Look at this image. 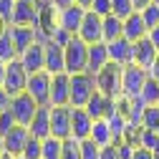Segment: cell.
I'll return each instance as SVG.
<instances>
[{
    "instance_id": "cell-1",
    "label": "cell",
    "mask_w": 159,
    "mask_h": 159,
    "mask_svg": "<svg viewBox=\"0 0 159 159\" xmlns=\"http://www.w3.org/2000/svg\"><path fill=\"white\" fill-rule=\"evenodd\" d=\"M63 53H66V71L68 73H81L89 68V43L84 38L73 35L63 46Z\"/></svg>"
},
{
    "instance_id": "cell-2",
    "label": "cell",
    "mask_w": 159,
    "mask_h": 159,
    "mask_svg": "<svg viewBox=\"0 0 159 159\" xmlns=\"http://www.w3.org/2000/svg\"><path fill=\"white\" fill-rule=\"evenodd\" d=\"M149 78V71L136 66V63H126L121 66V96L126 98H136L144 89V81Z\"/></svg>"
},
{
    "instance_id": "cell-3",
    "label": "cell",
    "mask_w": 159,
    "mask_h": 159,
    "mask_svg": "<svg viewBox=\"0 0 159 159\" xmlns=\"http://www.w3.org/2000/svg\"><path fill=\"white\" fill-rule=\"evenodd\" d=\"M93 78H96V89L101 93H106L111 98L121 96V66H116L114 61H109Z\"/></svg>"
},
{
    "instance_id": "cell-4",
    "label": "cell",
    "mask_w": 159,
    "mask_h": 159,
    "mask_svg": "<svg viewBox=\"0 0 159 159\" xmlns=\"http://www.w3.org/2000/svg\"><path fill=\"white\" fill-rule=\"evenodd\" d=\"M96 91V78L89 71L71 73V106H86Z\"/></svg>"
},
{
    "instance_id": "cell-5",
    "label": "cell",
    "mask_w": 159,
    "mask_h": 159,
    "mask_svg": "<svg viewBox=\"0 0 159 159\" xmlns=\"http://www.w3.org/2000/svg\"><path fill=\"white\" fill-rule=\"evenodd\" d=\"M38 106H41V104H38L28 91L15 93V96H13V101H10V111H13V116H15V124L28 126V124L33 121V116H35Z\"/></svg>"
},
{
    "instance_id": "cell-6",
    "label": "cell",
    "mask_w": 159,
    "mask_h": 159,
    "mask_svg": "<svg viewBox=\"0 0 159 159\" xmlns=\"http://www.w3.org/2000/svg\"><path fill=\"white\" fill-rule=\"evenodd\" d=\"M28 76H30V73L23 68V63L18 61V58L8 61V66H5V81H3L5 91H8L10 96L23 93V91H25V86H28Z\"/></svg>"
},
{
    "instance_id": "cell-7",
    "label": "cell",
    "mask_w": 159,
    "mask_h": 159,
    "mask_svg": "<svg viewBox=\"0 0 159 159\" xmlns=\"http://www.w3.org/2000/svg\"><path fill=\"white\" fill-rule=\"evenodd\" d=\"M51 106H71V73H51Z\"/></svg>"
},
{
    "instance_id": "cell-8",
    "label": "cell",
    "mask_w": 159,
    "mask_h": 159,
    "mask_svg": "<svg viewBox=\"0 0 159 159\" xmlns=\"http://www.w3.org/2000/svg\"><path fill=\"white\" fill-rule=\"evenodd\" d=\"M25 91H28L41 106H43V104H51V73H48L46 68L30 73V76H28V86H25Z\"/></svg>"
},
{
    "instance_id": "cell-9",
    "label": "cell",
    "mask_w": 159,
    "mask_h": 159,
    "mask_svg": "<svg viewBox=\"0 0 159 159\" xmlns=\"http://www.w3.org/2000/svg\"><path fill=\"white\" fill-rule=\"evenodd\" d=\"M76 35L84 38L86 43H98V41H104V15H96L93 10H86L84 20H81V28H78Z\"/></svg>"
},
{
    "instance_id": "cell-10",
    "label": "cell",
    "mask_w": 159,
    "mask_h": 159,
    "mask_svg": "<svg viewBox=\"0 0 159 159\" xmlns=\"http://www.w3.org/2000/svg\"><path fill=\"white\" fill-rule=\"evenodd\" d=\"M93 129V116L86 111V106H71V136L84 142L91 136Z\"/></svg>"
},
{
    "instance_id": "cell-11",
    "label": "cell",
    "mask_w": 159,
    "mask_h": 159,
    "mask_svg": "<svg viewBox=\"0 0 159 159\" xmlns=\"http://www.w3.org/2000/svg\"><path fill=\"white\" fill-rule=\"evenodd\" d=\"M18 61L23 63V68L28 73H35V71H43L46 68V43L35 41L30 43L25 51H20V56H18Z\"/></svg>"
},
{
    "instance_id": "cell-12",
    "label": "cell",
    "mask_w": 159,
    "mask_h": 159,
    "mask_svg": "<svg viewBox=\"0 0 159 159\" xmlns=\"http://www.w3.org/2000/svg\"><path fill=\"white\" fill-rule=\"evenodd\" d=\"M51 136H71V106H51Z\"/></svg>"
},
{
    "instance_id": "cell-13",
    "label": "cell",
    "mask_w": 159,
    "mask_h": 159,
    "mask_svg": "<svg viewBox=\"0 0 159 159\" xmlns=\"http://www.w3.org/2000/svg\"><path fill=\"white\" fill-rule=\"evenodd\" d=\"M15 25H41V8L33 0H15V13H13Z\"/></svg>"
},
{
    "instance_id": "cell-14",
    "label": "cell",
    "mask_w": 159,
    "mask_h": 159,
    "mask_svg": "<svg viewBox=\"0 0 159 159\" xmlns=\"http://www.w3.org/2000/svg\"><path fill=\"white\" fill-rule=\"evenodd\" d=\"M30 139V129L23 126V124H15L5 136H3V144H5V152L13 154V157H20L23 149H25V142Z\"/></svg>"
},
{
    "instance_id": "cell-15",
    "label": "cell",
    "mask_w": 159,
    "mask_h": 159,
    "mask_svg": "<svg viewBox=\"0 0 159 159\" xmlns=\"http://www.w3.org/2000/svg\"><path fill=\"white\" fill-rule=\"evenodd\" d=\"M84 15H86V8H81V5H71V8H63V10H56V23L61 25V28H66V30H71L73 35L78 33V28H81V20H84Z\"/></svg>"
},
{
    "instance_id": "cell-16",
    "label": "cell",
    "mask_w": 159,
    "mask_h": 159,
    "mask_svg": "<svg viewBox=\"0 0 159 159\" xmlns=\"http://www.w3.org/2000/svg\"><path fill=\"white\" fill-rule=\"evenodd\" d=\"M109 46V58L116 63V66H126V63H134V43L129 38H116V41L106 43Z\"/></svg>"
},
{
    "instance_id": "cell-17",
    "label": "cell",
    "mask_w": 159,
    "mask_h": 159,
    "mask_svg": "<svg viewBox=\"0 0 159 159\" xmlns=\"http://www.w3.org/2000/svg\"><path fill=\"white\" fill-rule=\"evenodd\" d=\"M114 109H116V98L101 93L98 89L93 91V96L89 98V104H86V111H89L93 119H104V116H109Z\"/></svg>"
},
{
    "instance_id": "cell-18",
    "label": "cell",
    "mask_w": 159,
    "mask_h": 159,
    "mask_svg": "<svg viewBox=\"0 0 159 159\" xmlns=\"http://www.w3.org/2000/svg\"><path fill=\"white\" fill-rule=\"evenodd\" d=\"M157 56H159V51L154 48V43L149 41V38L144 35L142 41H136L134 43V63L136 66H142V68H152V63L157 61Z\"/></svg>"
},
{
    "instance_id": "cell-19",
    "label": "cell",
    "mask_w": 159,
    "mask_h": 159,
    "mask_svg": "<svg viewBox=\"0 0 159 159\" xmlns=\"http://www.w3.org/2000/svg\"><path fill=\"white\" fill-rule=\"evenodd\" d=\"M30 134L38 136V139H46L51 136V104H43V106H38L35 116H33V121L28 124Z\"/></svg>"
},
{
    "instance_id": "cell-20",
    "label": "cell",
    "mask_w": 159,
    "mask_h": 159,
    "mask_svg": "<svg viewBox=\"0 0 159 159\" xmlns=\"http://www.w3.org/2000/svg\"><path fill=\"white\" fill-rule=\"evenodd\" d=\"M111 61V58H109V46L104 43V41H98V43H89V73H98V71H101L106 63Z\"/></svg>"
},
{
    "instance_id": "cell-21",
    "label": "cell",
    "mask_w": 159,
    "mask_h": 159,
    "mask_svg": "<svg viewBox=\"0 0 159 159\" xmlns=\"http://www.w3.org/2000/svg\"><path fill=\"white\" fill-rule=\"evenodd\" d=\"M147 23H144V18H142V13L139 10H134L131 15H126L124 18V38H129L131 43H136V41H142V38L147 35Z\"/></svg>"
},
{
    "instance_id": "cell-22",
    "label": "cell",
    "mask_w": 159,
    "mask_h": 159,
    "mask_svg": "<svg viewBox=\"0 0 159 159\" xmlns=\"http://www.w3.org/2000/svg\"><path fill=\"white\" fill-rule=\"evenodd\" d=\"M46 71H48V73H61V71H66L63 46H58V43H53V41L46 43Z\"/></svg>"
},
{
    "instance_id": "cell-23",
    "label": "cell",
    "mask_w": 159,
    "mask_h": 159,
    "mask_svg": "<svg viewBox=\"0 0 159 159\" xmlns=\"http://www.w3.org/2000/svg\"><path fill=\"white\" fill-rule=\"evenodd\" d=\"M10 35H13V43L18 48V56L20 51H25L30 43H35V25H10Z\"/></svg>"
},
{
    "instance_id": "cell-24",
    "label": "cell",
    "mask_w": 159,
    "mask_h": 159,
    "mask_svg": "<svg viewBox=\"0 0 159 159\" xmlns=\"http://www.w3.org/2000/svg\"><path fill=\"white\" fill-rule=\"evenodd\" d=\"M121 35H124V18H119L114 13L104 15V43H111Z\"/></svg>"
},
{
    "instance_id": "cell-25",
    "label": "cell",
    "mask_w": 159,
    "mask_h": 159,
    "mask_svg": "<svg viewBox=\"0 0 159 159\" xmlns=\"http://www.w3.org/2000/svg\"><path fill=\"white\" fill-rule=\"evenodd\" d=\"M91 139L98 144V147H106V144H114V134H111V126L106 119H93V129H91Z\"/></svg>"
},
{
    "instance_id": "cell-26",
    "label": "cell",
    "mask_w": 159,
    "mask_h": 159,
    "mask_svg": "<svg viewBox=\"0 0 159 159\" xmlns=\"http://www.w3.org/2000/svg\"><path fill=\"white\" fill-rule=\"evenodd\" d=\"M13 58H18V48H15V43H13V35H10V25H8V30L0 35V61H13Z\"/></svg>"
},
{
    "instance_id": "cell-27",
    "label": "cell",
    "mask_w": 159,
    "mask_h": 159,
    "mask_svg": "<svg viewBox=\"0 0 159 159\" xmlns=\"http://www.w3.org/2000/svg\"><path fill=\"white\" fill-rule=\"evenodd\" d=\"M139 98L147 104V106H152V104H159V81L157 78H147L144 81V89H142V93H139Z\"/></svg>"
},
{
    "instance_id": "cell-28",
    "label": "cell",
    "mask_w": 159,
    "mask_h": 159,
    "mask_svg": "<svg viewBox=\"0 0 159 159\" xmlns=\"http://www.w3.org/2000/svg\"><path fill=\"white\" fill-rule=\"evenodd\" d=\"M136 147H144V149L157 152V149H159V131L142 126V129H139V136H136Z\"/></svg>"
},
{
    "instance_id": "cell-29",
    "label": "cell",
    "mask_w": 159,
    "mask_h": 159,
    "mask_svg": "<svg viewBox=\"0 0 159 159\" xmlns=\"http://www.w3.org/2000/svg\"><path fill=\"white\" fill-rule=\"evenodd\" d=\"M61 149H63V139L46 136L43 139V154H41V159H61Z\"/></svg>"
},
{
    "instance_id": "cell-30",
    "label": "cell",
    "mask_w": 159,
    "mask_h": 159,
    "mask_svg": "<svg viewBox=\"0 0 159 159\" xmlns=\"http://www.w3.org/2000/svg\"><path fill=\"white\" fill-rule=\"evenodd\" d=\"M41 154H43V139H38V136H33L30 134V139L25 142V149H23V159H41Z\"/></svg>"
},
{
    "instance_id": "cell-31",
    "label": "cell",
    "mask_w": 159,
    "mask_h": 159,
    "mask_svg": "<svg viewBox=\"0 0 159 159\" xmlns=\"http://www.w3.org/2000/svg\"><path fill=\"white\" fill-rule=\"evenodd\" d=\"M61 159H81V142H78V139H73V136L63 139Z\"/></svg>"
},
{
    "instance_id": "cell-32",
    "label": "cell",
    "mask_w": 159,
    "mask_h": 159,
    "mask_svg": "<svg viewBox=\"0 0 159 159\" xmlns=\"http://www.w3.org/2000/svg\"><path fill=\"white\" fill-rule=\"evenodd\" d=\"M142 126H144V129H154V131H159V106H157V104H152V106L144 109Z\"/></svg>"
},
{
    "instance_id": "cell-33",
    "label": "cell",
    "mask_w": 159,
    "mask_h": 159,
    "mask_svg": "<svg viewBox=\"0 0 159 159\" xmlns=\"http://www.w3.org/2000/svg\"><path fill=\"white\" fill-rule=\"evenodd\" d=\"M142 13V18H144V23H147V28H154V25H159V3H152L144 8V10H139Z\"/></svg>"
},
{
    "instance_id": "cell-34",
    "label": "cell",
    "mask_w": 159,
    "mask_h": 159,
    "mask_svg": "<svg viewBox=\"0 0 159 159\" xmlns=\"http://www.w3.org/2000/svg\"><path fill=\"white\" fill-rule=\"evenodd\" d=\"M98 157H101V147H98L91 136L84 139L81 142V159H98Z\"/></svg>"
},
{
    "instance_id": "cell-35",
    "label": "cell",
    "mask_w": 159,
    "mask_h": 159,
    "mask_svg": "<svg viewBox=\"0 0 159 159\" xmlns=\"http://www.w3.org/2000/svg\"><path fill=\"white\" fill-rule=\"evenodd\" d=\"M111 13L119 18H126L134 13V3L131 0H111Z\"/></svg>"
},
{
    "instance_id": "cell-36",
    "label": "cell",
    "mask_w": 159,
    "mask_h": 159,
    "mask_svg": "<svg viewBox=\"0 0 159 159\" xmlns=\"http://www.w3.org/2000/svg\"><path fill=\"white\" fill-rule=\"evenodd\" d=\"M13 126H15V116H13V111H10V109L0 111V136H5Z\"/></svg>"
},
{
    "instance_id": "cell-37",
    "label": "cell",
    "mask_w": 159,
    "mask_h": 159,
    "mask_svg": "<svg viewBox=\"0 0 159 159\" xmlns=\"http://www.w3.org/2000/svg\"><path fill=\"white\" fill-rule=\"evenodd\" d=\"M13 13H15V0H0V18L13 25Z\"/></svg>"
},
{
    "instance_id": "cell-38",
    "label": "cell",
    "mask_w": 159,
    "mask_h": 159,
    "mask_svg": "<svg viewBox=\"0 0 159 159\" xmlns=\"http://www.w3.org/2000/svg\"><path fill=\"white\" fill-rule=\"evenodd\" d=\"M89 10H93L96 15H109L111 13V0H93Z\"/></svg>"
},
{
    "instance_id": "cell-39",
    "label": "cell",
    "mask_w": 159,
    "mask_h": 159,
    "mask_svg": "<svg viewBox=\"0 0 159 159\" xmlns=\"http://www.w3.org/2000/svg\"><path fill=\"white\" fill-rule=\"evenodd\" d=\"M98 159H119V147H116V144L101 147V157H98Z\"/></svg>"
},
{
    "instance_id": "cell-40",
    "label": "cell",
    "mask_w": 159,
    "mask_h": 159,
    "mask_svg": "<svg viewBox=\"0 0 159 159\" xmlns=\"http://www.w3.org/2000/svg\"><path fill=\"white\" fill-rule=\"evenodd\" d=\"M131 159H157V154H154L152 149H144V147H136V149H134V154H131Z\"/></svg>"
},
{
    "instance_id": "cell-41",
    "label": "cell",
    "mask_w": 159,
    "mask_h": 159,
    "mask_svg": "<svg viewBox=\"0 0 159 159\" xmlns=\"http://www.w3.org/2000/svg\"><path fill=\"white\" fill-rule=\"evenodd\" d=\"M10 101H13V96L5 91V86H0V111L10 109Z\"/></svg>"
},
{
    "instance_id": "cell-42",
    "label": "cell",
    "mask_w": 159,
    "mask_h": 159,
    "mask_svg": "<svg viewBox=\"0 0 159 159\" xmlns=\"http://www.w3.org/2000/svg\"><path fill=\"white\" fill-rule=\"evenodd\" d=\"M147 38H149L152 43H154V48L159 51V25H154V28H149V30H147Z\"/></svg>"
},
{
    "instance_id": "cell-43",
    "label": "cell",
    "mask_w": 159,
    "mask_h": 159,
    "mask_svg": "<svg viewBox=\"0 0 159 159\" xmlns=\"http://www.w3.org/2000/svg\"><path fill=\"white\" fill-rule=\"evenodd\" d=\"M51 3H53V8H56V10H63V8L76 5V0H51Z\"/></svg>"
},
{
    "instance_id": "cell-44",
    "label": "cell",
    "mask_w": 159,
    "mask_h": 159,
    "mask_svg": "<svg viewBox=\"0 0 159 159\" xmlns=\"http://www.w3.org/2000/svg\"><path fill=\"white\" fill-rule=\"evenodd\" d=\"M149 76H152V78H157V81H159V56H157V61L152 63V68H149Z\"/></svg>"
},
{
    "instance_id": "cell-45",
    "label": "cell",
    "mask_w": 159,
    "mask_h": 159,
    "mask_svg": "<svg viewBox=\"0 0 159 159\" xmlns=\"http://www.w3.org/2000/svg\"><path fill=\"white\" fill-rule=\"evenodd\" d=\"M131 3H134V10H144L152 0H131Z\"/></svg>"
},
{
    "instance_id": "cell-46",
    "label": "cell",
    "mask_w": 159,
    "mask_h": 159,
    "mask_svg": "<svg viewBox=\"0 0 159 159\" xmlns=\"http://www.w3.org/2000/svg\"><path fill=\"white\" fill-rule=\"evenodd\" d=\"M5 61H0V86H3V81H5Z\"/></svg>"
},
{
    "instance_id": "cell-47",
    "label": "cell",
    "mask_w": 159,
    "mask_h": 159,
    "mask_svg": "<svg viewBox=\"0 0 159 159\" xmlns=\"http://www.w3.org/2000/svg\"><path fill=\"white\" fill-rule=\"evenodd\" d=\"M76 3L81 5V8H86V10H89V8H91V3H93V0H76Z\"/></svg>"
},
{
    "instance_id": "cell-48",
    "label": "cell",
    "mask_w": 159,
    "mask_h": 159,
    "mask_svg": "<svg viewBox=\"0 0 159 159\" xmlns=\"http://www.w3.org/2000/svg\"><path fill=\"white\" fill-rule=\"evenodd\" d=\"M5 30H8V23H5V20H3V18H0V35H3V33H5Z\"/></svg>"
},
{
    "instance_id": "cell-49",
    "label": "cell",
    "mask_w": 159,
    "mask_h": 159,
    "mask_svg": "<svg viewBox=\"0 0 159 159\" xmlns=\"http://www.w3.org/2000/svg\"><path fill=\"white\" fill-rule=\"evenodd\" d=\"M5 154V144H3V136H0V157Z\"/></svg>"
},
{
    "instance_id": "cell-50",
    "label": "cell",
    "mask_w": 159,
    "mask_h": 159,
    "mask_svg": "<svg viewBox=\"0 0 159 159\" xmlns=\"http://www.w3.org/2000/svg\"><path fill=\"white\" fill-rule=\"evenodd\" d=\"M0 159H18V157H13V154H8V152H5V154L0 157Z\"/></svg>"
},
{
    "instance_id": "cell-51",
    "label": "cell",
    "mask_w": 159,
    "mask_h": 159,
    "mask_svg": "<svg viewBox=\"0 0 159 159\" xmlns=\"http://www.w3.org/2000/svg\"><path fill=\"white\" fill-rule=\"evenodd\" d=\"M33 3H35V5H38V3H43V0H33Z\"/></svg>"
},
{
    "instance_id": "cell-52",
    "label": "cell",
    "mask_w": 159,
    "mask_h": 159,
    "mask_svg": "<svg viewBox=\"0 0 159 159\" xmlns=\"http://www.w3.org/2000/svg\"><path fill=\"white\" fill-rule=\"evenodd\" d=\"M154 3H159V0H154Z\"/></svg>"
},
{
    "instance_id": "cell-53",
    "label": "cell",
    "mask_w": 159,
    "mask_h": 159,
    "mask_svg": "<svg viewBox=\"0 0 159 159\" xmlns=\"http://www.w3.org/2000/svg\"><path fill=\"white\" fill-rule=\"evenodd\" d=\"M18 159H23V157H18Z\"/></svg>"
},
{
    "instance_id": "cell-54",
    "label": "cell",
    "mask_w": 159,
    "mask_h": 159,
    "mask_svg": "<svg viewBox=\"0 0 159 159\" xmlns=\"http://www.w3.org/2000/svg\"><path fill=\"white\" fill-rule=\"evenodd\" d=\"M157 106H159V104H157Z\"/></svg>"
}]
</instances>
